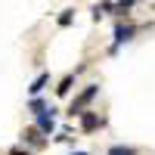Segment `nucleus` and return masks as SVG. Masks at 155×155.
<instances>
[{
	"label": "nucleus",
	"mask_w": 155,
	"mask_h": 155,
	"mask_svg": "<svg viewBox=\"0 0 155 155\" xmlns=\"http://www.w3.org/2000/svg\"><path fill=\"white\" fill-rule=\"evenodd\" d=\"M47 78H50V74H37V81H34V84L28 87V93H31V96H37V93H41V90H44V84H47Z\"/></svg>",
	"instance_id": "nucleus-5"
},
{
	"label": "nucleus",
	"mask_w": 155,
	"mask_h": 155,
	"mask_svg": "<svg viewBox=\"0 0 155 155\" xmlns=\"http://www.w3.org/2000/svg\"><path fill=\"white\" fill-rule=\"evenodd\" d=\"M68 90H71V74H68V78H65V81H62V84L56 87V93H59V96H65V93H68Z\"/></svg>",
	"instance_id": "nucleus-6"
},
{
	"label": "nucleus",
	"mask_w": 155,
	"mask_h": 155,
	"mask_svg": "<svg viewBox=\"0 0 155 155\" xmlns=\"http://www.w3.org/2000/svg\"><path fill=\"white\" fill-rule=\"evenodd\" d=\"M96 93H99V87H96V84H90V87L84 90V93H81V96H78V99L71 102V109H68V115H84L81 109H84V106H87V102H90V99H93Z\"/></svg>",
	"instance_id": "nucleus-1"
},
{
	"label": "nucleus",
	"mask_w": 155,
	"mask_h": 155,
	"mask_svg": "<svg viewBox=\"0 0 155 155\" xmlns=\"http://www.w3.org/2000/svg\"><path fill=\"white\" fill-rule=\"evenodd\" d=\"M59 25H71V9H65V12L59 16Z\"/></svg>",
	"instance_id": "nucleus-8"
},
{
	"label": "nucleus",
	"mask_w": 155,
	"mask_h": 155,
	"mask_svg": "<svg viewBox=\"0 0 155 155\" xmlns=\"http://www.w3.org/2000/svg\"><path fill=\"white\" fill-rule=\"evenodd\" d=\"M81 127H84V130H93V127H99V115H93V112H87L84 118H81Z\"/></svg>",
	"instance_id": "nucleus-4"
},
{
	"label": "nucleus",
	"mask_w": 155,
	"mask_h": 155,
	"mask_svg": "<svg viewBox=\"0 0 155 155\" xmlns=\"http://www.w3.org/2000/svg\"><path fill=\"white\" fill-rule=\"evenodd\" d=\"M130 34H134V28H130V25H124V28H118V31H115V47L112 50H118L124 41H130Z\"/></svg>",
	"instance_id": "nucleus-3"
},
{
	"label": "nucleus",
	"mask_w": 155,
	"mask_h": 155,
	"mask_svg": "<svg viewBox=\"0 0 155 155\" xmlns=\"http://www.w3.org/2000/svg\"><path fill=\"white\" fill-rule=\"evenodd\" d=\"M37 130L41 134H53V115H47V112L37 115Z\"/></svg>",
	"instance_id": "nucleus-2"
},
{
	"label": "nucleus",
	"mask_w": 155,
	"mask_h": 155,
	"mask_svg": "<svg viewBox=\"0 0 155 155\" xmlns=\"http://www.w3.org/2000/svg\"><path fill=\"white\" fill-rule=\"evenodd\" d=\"M109 155H134V149H121V146H112Z\"/></svg>",
	"instance_id": "nucleus-7"
},
{
	"label": "nucleus",
	"mask_w": 155,
	"mask_h": 155,
	"mask_svg": "<svg viewBox=\"0 0 155 155\" xmlns=\"http://www.w3.org/2000/svg\"><path fill=\"white\" fill-rule=\"evenodd\" d=\"M71 155H87V152H71Z\"/></svg>",
	"instance_id": "nucleus-9"
}]
</instances>
